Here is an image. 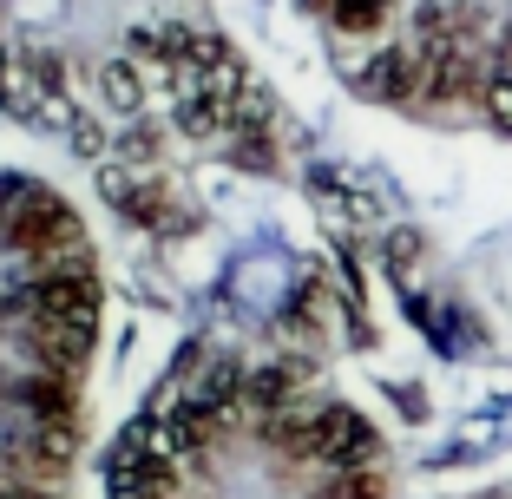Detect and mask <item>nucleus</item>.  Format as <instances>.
<instances>
[{
  "instance_id": "1",
  "label": "nucleus",
  "mask_w": 512,
  "mask_h": 499,
  "mask_svg": "<svg viewBox=\"0 0 512 499\" xmlns=\"http://www.w3.org/2000/svg\"><path fill=\"white\" fill-rule=\"evenodd\" d=\"M20 322H27V342L53 375H66L73 362H86L92 329H99V289L92 270H40L27 289L14 296Z\"/></svg>"
},
{
  "instance_id": "2",
  "label": "nucleus",
  "mask_w": 512,
  "mask_h": 499,
  "mask_svg": "<svg viewBox=\"0 0 512 499\" xmlns=\"http://www.w3.org/2000/svg\"><path fill=\"white\" fill-rule=\"evenodd\" d=\"M302 460H322V467H355V460H375V427L348 408H322L302 414Z\"/></svg>"
},
{
  "instance_id": "3",
  "label": "nucleus",
  "mask_w": 512,
  "mask_h": 499,
  "mask_svg": "<svg viewBox=\"0 0 512 499\" xmlns=\"http://www.w3.org/2000/svg\"><path fill=\"white\" fill-rule=\"evenodd\" d=\"M106 197L119 204L132 224H151V230H191V211H184L178 197L165 191V184H151V178H132V171H106Z\"/></svg>"
},
{
  "instance_id": "4",
  "label": "nucleus",
  "mask_w": 512,
  "mask_h": 499,
  "mask_svg": "<svg viewBox=\"0 0 512 499\" xmlns=\"http://www.w3.org/2000/svg\"><path fill=\"white\" fill-rule=\"evenodd\" d=\"M296 381H302V368H296V362L250 368V375H243V401H250V408H263V414H283V401L296 394Z\"/></svg>"
},
{
  "instance_id": "5",
  "label": "nucleus",
  "mask_w": 512,
  "mask_h": 499,
  "mask_svg": "<svg viewBox=\"0 0 512 499\" xmlns=\"http://www.w3.org/2000/svg\"><path fill=\"white\" fill-rule=\"evenodd\" d=\"M106 99H112V112H138V73L132 66H106Z\"/></svg>"
},
{
  "instance_id": "6",
  "label": "nucleus",
  "mask_w": 512,
  "mask_h": 499,
  "mask_svg": "<svg viewBox=\"0 0 512 499\" xmlns=\"http://www.w3.org/2000/svg\"><path fill=\"white\" fill-rule=\"evenodd\" d=\"M486 106H493V125H506V132H512V73L486 86Z\"/></svg>"
},
{
  "instance_id": "7",
  "label": "nucleus",
  "mask_w": 512,
  "mask_h": 499,
  "mask_svg": "<svg viewBox=\"0 0 512 499\" xmlns=\"http://www.w3.org/2000/svg\"><path fill=\"white\" fill-rule=\"evenodd\" d=\"M0 499H46V493H33V486H14V480H0Z\"/></svg>"
},
{
  "instance_id": "8",
  "label": "nucleus",
  "mask_w": 512,
  "mask_h": 499,
  "mask_svg": "<svg viewBox=\"0 0 512 499\" xmlns=\"http://www.w3.org/2000/svg\"><path fill=\"white\" fill-rule=\"evenodd\" d=\"M7 316H14V303H0V329H7Z\"/></svg>"
}]
</instances>
